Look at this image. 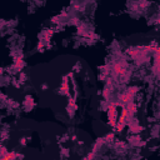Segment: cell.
Masks as SVG:
<instances>
[{
    "label": "cell",
    "instance_id": "6da1fadb",
    "mask_svg": "<svg viewBox=\"0 0 160 160\" xmlns=\"http://www.w3.org/2000/svg\"><path fill=\"white\" fill-rule=\"evenodd\" d=\"M113 73L116 75V76H125V75L128 74V70H126V64H125V61H118V63H114L113 65Z\"/></svg>",
    "mask_w": 160,
    "mask_h": 160
},
{
    "label": "cell",
    "instance_id": "7a4b0ae2",
    "mask_svg": "<svg viewBox=\"0 0 160 160\" xmlns=\"http://www.w3.org/2000/svg\"><path fill=\"white\" fill-rule=\"evenodd\" d=\"M116 108L114 106L113 101H110L109 105H108V119H109V124L110 126H115L116 125Z\"/></svg>",
    "mask_w": 160,
    "mask_h": 160
},
{
    "label": "cell",
    "instance_id": "3957f363",
    "mask_svg": "<svg viewBox=\"0 0 160 160\" xmlns=\"http://www.w3.org/2000/svg\"><path fill=\"white\" fill-rule=\"evenodd\" d=\"M133 98H134V94L130 91H125V93H121V94H119V100L121 104H128L133 101Z\"/></svg>",
    "mask_w": 160,
    "mask_h": 160
},
{
    "label": "cell",
    "instance_id": "277c9868",
    "mask_svg": "<svg viewBox=\"0 0 160 160\" xmlns=\"http://www.w3.org/2000/svg\"><path fill=\"white\" fill-rule=\"evenodd\" d=\"M59 90H60V94L69 95V80H68V76L63 78V85L60 86Z\"/></svg>",
    "mask_w": 160,
    "mask_h": 160
},
{
    "label": "cell",
    "instance_id": "5b68a950",
    "mask_svg": "<svg viewBox=\"0 0 160 160\" xmlns=\"http://www.w3.org/2000/svg\"><path fill=\"white\" fill-rule=\"evenodd\" d=\"M159 65H160V49L155 51V55H154V73H155V75H159Z\"/></svg>",
    "mask_w": 160,
    "mask_h": 160
},
{
    "label": "cell",
    "instance_id": "8992f818",
    "mask_svg": "<svg viewBox=\"0 0 160 160\" xmlns=\"http://www.w3.org/2000/svg\"><path fill=\"white\" fill-rule=\"evenodd\" d=\"M24 60H23V55H19V56H16L15 58V60H14V68L16 70H21L24 68Z\"/></svg>",
    "mask_w": 160,
    "mask_h": 160
},
{
    "label": "cell",
    "instance_id": "52a82bcc",
    "mask_svg": "<svg viewBox=\"0 0 160 160\" xmlns=\"http://www.w3.org/2000/svg\"><path fill=\"white\" fill-rule=\"evenodd\" d=\"M128 125L130 128V131H133V133H140L141 130H144V128L140 126L136 121H131V123H129Z\"/></svg>",
    "mask_w": 160,
    "mask_h": 160
},
{
    "label": "cell",
    "instance_id": "ba28073f",
    "mask_svg": "<svg viewBox=\"0 0 160 160\" xmlns=\"http://www.w3.org/2000/svg\"><path fill=\"white\" fill-rule=\"evenodd\" d=\"M125 125H126V120H125V118L124 116H120V119L116 121V130L118 131H123L124 130V128H125Z\"/></svg>",
    "mask_w": 160,
    "mask_h": 160
},
{
    "label": "cell",
    "instance_id": "9c48e42d",
    "mask_svg": "<svg viewBox=\"0 0 160 160\" xmlns=\"http://www.w3.org/2000/svg\"><path fill=\"white\" fill-rule=\"evenodd\" d=\"M16 158H23V155L18 154V153H15V152H10V153H8L3 159H4V160H15Z\"/></svg>",
    "mask_w": 160,
    "mask_h": 160
},
{
    "label": "cell",
    "instance_id": "30bf717a",
    "mask_svg": "<svg viewBox=\"0 0 160 160\" xmlns=\"http://www.w3.org/2000/svg\"><path fill=\"white\" fill-rule=\"evenodd\" d=\"M24 104L26 106V109H33L34 108V100H33V98L32 96H26Z\"/></svg>",
    "mask_w": 160,
    "mask_h": 160
},
{
    "label": "cell",
    "instance_id": "8fae6325",
    "mask_svg": "<svg viewBox=\"0 0 160 160\" xmlns=\"http://www.w3.org/2000/svg\"><path fill=\"white\" fill-rule=\"evenodd\" d=\"M53 30L51 29H46L45 32H44V40H45V41H49V40H50V38H51V35H53Z\"/></svg>",
    "mask_w": 160,
    "mask_h": 160
},
{
    "label": "cell",
    "instance_id": "7c38bea8",
    "mask_svg": "<svg viewBox=\"0 0 160 160\" xmlns=\"http://www.w3.org/2000/svg\"><path fill=\"white\" fill-rule=\"evenodd\" d=\"M8 153H9V152H8V149L5 148V146H4V145H0V158H4Z\"/></svg>",
    "mask_w": 160,
    "mask_h": 160
},
{
    "label": "cell",
    "instance_id": "4fadbf2b",
    "mask_svg": "<svg viewBox=\"0 0 160 160\" xmlns=\"http://www.w3.org/2000/svg\"><path fill=\"white\" fill-rule=\"evenodd\" d=\"M110 93H112V90H110L109 88H105L104 90H103V96H104V99L108 100L109 98H110Z\"/></svg>",
    "mask_w": 160,
    "mask_h": 160
},
{
    "label": "cell",
    "instance_id": "5bb4252c",
    "mask_svg": "<svg viewBox=\"0 0 160 160\" xmlns=\"http://www.w3.org/2000/svg\"><path fill=\"white\" fill-rule=\"evenodd\" d=\"M114 138H115V135L113 134V133H110V134H108V135H106L105 136V141H112V140H114Z\"/></svg>",
    "mask_w": 160,
    "mask_h": 160
},
{
    "label": "cell",
    "instance_id": "9a60e30c",
    "mask_svg": "<svg viewBox=\"0 0 160 160\" xmlns=\"http://www.w3.org/2000/svg\"><path fill=\"white\" fill-rule=\"evenodd\" d=\"M43 48H44V43H43V40H40V41L38 43V50H43Z\"/></svg>",
    "mask_w": 160,
    "mask_h": 160
},
{
    "label": "cell",
    "instance_id": "2e32d148",
    "mask_svg": "<svg viewBox=\"0 0 160 160\" xmlns=\"http://www.w3.org/2000/svg\"><path fill=\"white\" fill-rule=\"evenodd\" d=\"M21 144H23V145L26 144V139H25V138H23V139H21Z\"/></svg>",
    "mask_w": 160,
    "mask_h": 160
},
{
    "label": "cell",
    "instance_id": "e0dca14e",
    "mask_svg": "<svg viewBox=\"0 0 160 160\" xmlns=\"http://www.w3.org/2000/svg\"><path fill=\"white\" fill-rule=\"evenodd\" d=\"M105 76H104V75H99V80H103Z\"/></svg>",
    "mask_w": 160,
    "mask_h": 160
},
{
    "label": "cell",
    "instance_id": "ac0fdd59",
    "mask_svg": "<svg viewBox=\"0 0 160 160\" xmlns=\"http://www.w3.org/2000/svg\"><path fill=\"white\" fill-rule=\"evenodd\" d=\"M0 98H5V96H4V95L1 94V91H0Z\"/></svg>",
    "mask_w": 160,
    "mask_h": 160
},
{
    "label": "cell",
    "instance_id": "d6986e66",
    "mask_svg": "<svg viewBox=\"0 0 160 160\" xmlns=\"http://www.w3.org/2000/svg\"><path fill=\"white\" fill-rule=\"evenodd\" d=\"M0 160H4V159H3V158H0Z\"/></svg>",
    "mask_w": 160,
    "mask_h": 160
},
{
    "label": "cell",
    "instance_id": "ffe728a7",
    "mask_svg": "<svg viewBox=\"0 0 160 160\" xmlns=\"http://www.w3.org/2000/svg\"><path fill=\"white\" fill-rule=\"evenodd\" d=\"M0 74H1V70H0Z\"/></svg>",
    "mask_w": 160,
    "mask_h": 160
}]
</instances>
